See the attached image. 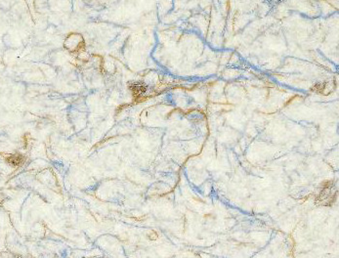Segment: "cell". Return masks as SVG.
Here are the masks:
<instances>
[{
	"mask_svg": "<svg viewBox=\"0 0 339 258\" xmlns=\"http://www.w3.org/2000/svg\"><path fill=\"white\" fill-rule=\"evenodd\" d=\"M8 162L11 164H13V165H19V164H21L23 162V159L21 156H14L10 157Z\"/></svg>",
	"mask_w": 339,
	"mask_h": 258,
	"instance_id": "obj_1",
	"label": "cell"
}]
</instances>
